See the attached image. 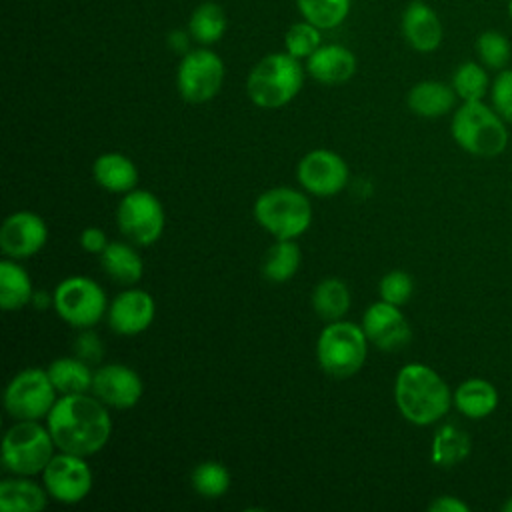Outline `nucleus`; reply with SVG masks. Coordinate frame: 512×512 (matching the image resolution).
<instances>
[{"label": "nucleus", "instance_id": "72a5a7b5", "mask_svg": "<svg viewBox=\"0 0 512 512\" xmlns=\"http://www.w3.org/2000/svg\"><path fill=\"white\" fill-rule=\"evenodd\" d=\"M476 54L478 62H482L488 70H502L510 62L512 46L506 34L498 30H484L476 38Z\"/></svg>", "mask_w": 512, "mask_h": 512}, {"label": "nucleus", "instance_id": "a211bd4d", "mask_svg": "<svg viewBox=\"0 0 512 512\" xmlns=\"http://www.w3.org/2000/svg\"><path fill=\"white\" fill-rule=\"evenodd\" d=\"M400 26L406 42L416 52L428 54L438 50V46L442 44V36H444L442 22L438 14L424 0H414L404 8Z\"/></svg>", "mask_w": 512, "mask_h": 512}, {"label": "nucleus", "instance_id": "37998d69", "mask_svg": "<svg viewBox=\"0 0 512 512\" xmlns=\"http://www.w3.org/2000/svg\"><path fill=\"white\" fill-rule=\"evenodd\" d=\"M508 16H510V20H512V0H508Z\"/></svg>", "mask_w": 512, "mask_h": 512}, {"label": "nucleus", "instance_id": "dca6fc26", "mask_svg": "<svg viewBox=\"0 0 512 512\" xmlns=\"http://www.w3.org/2000/svg\"><path fill=\"white\" fill-rule=\"evenodd\" d=\"M92 392L106 406L126 410L140 402L144 382L140 374L126 364H106L94 372Z\"/></svg>", "mask_w": 512, "mask_h": 512}, {"label": "nucleus", "instance_id": "6ab92c4d", "mask_svg": "<svg viewBox=\"0 0 512 512\" xmlns=\"http://www.w3.org/2000/svg\"><path fill=\"white\" fill-rule=\"evenodd\" d=\"M306 72L320 84H344L356 74V56L346 46L322 44L306 58Z\"/></svg>", "mask_w": 512, "mask_h": 512}, {"label": "nucleus", "instance_id": "ea45409f", "mask_svg": "<svg viewBox=\"0 0 512 512\" xmlns=\"http://www.w3.org/2000/svg\"><path fill=\"white\" fill-rule=\"evenodd\" d=\"M192 40H194V38H192L190 30H180V28L170 30L168 36H166L168 48H170L172 52H176V54H182V56L192 50V48H190V42H192Z\"/></svg>", "mask_w": 512, "mask_h": 512}, {"label": "nucleus", "instance_id": "f03ea898", "mask_svg": "<svg viewBox=\"0 0 512 512\" xmlns=\"http://www.w3.org/2000/svg\"><path fill=\"white\" fill-rule=\"evenodd\" d=\"M394 402L400 414L416 426L438 422L454 404L444 378L422 362H410L400 368L394 382Z\"/></svg>", "mask_w": 512, "mask_h": 512}, {"label": "nucleus", "instance_id": "a878e982", "mask_svg": "<svg viewBox=\"0 0 512 512\" xmlns=\"http://www.w3.org/2000/svg\"><path fill=\"white\" fill-rule=\"evenodd\" d=\"M472 450L470 436L456 424H444L432 438L430 458L438 468H454L468 458Z\"/></svg>", "mask_w": 512, "mask_h": 512}, {"label": "nucleus", "instance_id": "f257e3e1", "mask_svg": "<svg viewBox=\"0 0 512 512\" xmlns=\"http://www.w3.org/2000/svg\"><path fill=\"white\" fill-rule=\"evenodd\" d=\"M46 420L56 448L84 458L100 452L112 434L106 404L88 394H62Z\"/></svg>", "mask_w": 512, "mask_h": 512}, {"label": "nucleus", "instance_id": "20e7f679", "mask_svg": "<svg viewBox=\"0 0 512 512\" xmlns=\"http://www.w3.org/2000/svg\"><path fill=\"white\" fill-rule=\"evenodd\" d=\"M450 132L462 150L482 158L498 156L508 146L506 120L484 100L462 102L452 114Z\"/></svg>", "mask_w": 512, "mask_h": 512}, {"label": "nucleus", "instance_id": "aec40b11", "mask_svg": "<svg viewBox=\"0 0 512 512\" xmlns=\"http://www.w3.org/2000/svg\"><path fill=\"white\" fill-rule=\"evenodd\" d=\"M456 92L452 84L440 80H422L408 90V108L422 118H440L448 114L456 104Z\"/></svg>", "mask_w": 512, "mask_h": 512}, {"label": "nucleus", "instance_id": "6e6552de", "mask_svg": "<svg viewBox=\"0 0 512 512\" xmlns=\"http://www.w3.org/2000/svg\"><path fill=\"white\" fill-rule=\"evenodd\" d=\"M52 304L56 314L74 328H92L108 312L102 286L88 276H70L58 282Z\"/></svg>", "mask_w": 512, "mask_h": 512}, {"label": "nucleus", "instance_id": "e433bc0d", "mask_svg": "<svg viewBox=\"0 0 512 512\" xmlns=\"http://www.w3.org/2000/svg\"><path fill=\"white\" fill-rule=\"evenodd\" d=\"M490 102L506 122H512V68L498 70L490 84Z\"/></svg>", "mask_w": 512, "mask_h": 512}, {"label": "nucleus", "instance_id": "7c9ffc66", "mask_svg": "<svg viewBox=\"0 0 512 512\" xmlns=\"http://www.w3.org/2000/svg\"><path fill=\"white\" fill-rule=\"evenodd\" d=\"M450 84L462 102H474L484 100V96L490 92L492 82L488 76V68L482 62L466 60L454 70Z\"/></svg>", "mask_w": 512, "mask_h": 512}, {"label": "nucleus", "instance_id": "f3484780", "mask_svg": "<svg viewBox=\"0 0 512 512\" xmlns=\"http://www.w3.org/2000/svg\"><path fill=\"white\" fill-rule=\"evenodd\" d=\"M156 316L154 298L146 290L128 288L108 304V326L122 336H136L144 332Z\"/></svg>", "mask_w": 512, "mask_h": 512}, {"label": "nucleus", "instance_id": "c85d7f7f", "mask_svg": "<svg viewBox=\"0 0 512 512\" xmlns=\"http://www.w3.org/2000/svg\"><path fill=\"white\" fill-rule=\"evenodd\" d=\"M302 252L294 240H278L268 248L262 262V276L268 282H288L300 268Z\"/></svg>", "mask_w": 512, "mask_h": 512}, {"label": "nucleus", "instance_id": "2eb2a0df", "mask_svg": "<svg viewBox=\"0 0 512 512\" xmlns=\"http://www.w3.org/2000/svg\"><path fill=\"white\" fill-rule=\"evenodd\" d=\"M46 242L48 226L38 214L30 210H18L10 214L0 228V248L14 260L34 256L44 248Z\"/></svg>", "mask_w": 512, "mask_h": 512}, {"label": "nucleus", "instance_id": "58836bf2", "mask_svg": "<svg viewBox=\"0 0 512 512\" xmlns=\"http://www.w3.org/2000/svg\"><path fill=\"white\" fill-rule=\"evenodd\" d=\"M74 346H76L78 358H82V360H86V362H94V360H100V358H102V344H100V340H98L94 334H90V332L82 334V336L76 340Z\"/></svg>", "mask_w": 512, "mask_h": 512}, {"label": "nucleus", "instance_id": "bb28decb", "mask_svg": "<svg viewBox=\"0 0 512 512\" xmlns=\"http://www.w3.org/2000/svg\"><path fill=\"white\" fill-rule=\"evenodd\" d=\"M48 376L60 394H86L94 382V372L82 358H56L48 366Z\"/></svg>", "mask_w": 512, "mask_h": 512}, {"label": "nucleus", "instance_id": "412c9836", "mask_svg": "<svg viewBox=\"0 0 512 512\" xmlns=\"http://www.w3.org/2000/svg\"><path fill=\"white\" fill-rule=\"evenodd\" d=\"M452 402L462 416L470 420H482L496 410L498 390L484 378H468L460 382L452 392Z\"/></svg>", "mask_w": 512, "mask_h": 512}, {"label": "nucleus", "instance_id": "4be33fe9", "mask_svg": "<svg viewBox=\"0 0 512 512\" xmlns=\"http://www.w3.org/2000/svg\"><path fill=\"white\" fill-rule=\"evenodd\" d=\"M92 176L104 190L120 194L134 190L138 182V170L134 162L122 152L100 154L92 164Z\"/></svg>", "mask_w": 512, "mask_h": 512}, {"label": "nucleus", "instance_id": "4c0bfd02", "mask_svg": "<svg viewBox=\"0 0 512 512\" xmlns=\"http://www.w3.org/2000/svg\"><path fill=\"white\" fill-rule=\"evenodd\" d=\"M80 246L90 252V254H102V250L108 246V238L104 234V230L96 228V226H88L82 230L80 238H78Z\"/></svg>", "mask_w": 512, "mask_h": 512}, {"label": "nucleus", "instance_id": "393cba45", "mask_svg": "<svg viewBox=\"0 0 512 512\" xmlns=\"http://www.w3.org/2000/svg\"><path fill=\"white\" fill-rule=\"evenodd\" d=\"M34 288L28 272L14 258L0 262V306L6 312H14L30 304Z\"/></svg>", "mask_w": 512, "mask_h": 512}, {"label": "nucleus", "instance_id": "2f4dec72", "mask_svg": "<svg viewBox=\"0 0 512 512\" xmlns=\"http://www.w3.org/2000/svg\"><path fill=\"white\" fill-rule=\"evenodd\" d=\"M352 0H296V8L304 20L320 30L340 26L350 14Z\"/></svg>", "mask_w": 512, "mask_h": 512}, {"label": "nucleus", "instance_id": "ddd939ff", "mask_svg": "<svg viewBox=\"0 0 512 512\" xmlns=\"http://www.w3.org/2000/svg\"><path fill=\"white\" fill-rule=\"evenodd\" d=\"M296 178L306 192L320 198H330L344 190L350 178V170L340 154L320 148L300 158L296 166Z\"/></svg>", "mask_w": 512, "mask_h": 512}, {"label": "nucleus", "instance_id": "0eeeda50", "mask_svg": "<svg viewBox=\"0 0 512 512\" xmlns=\"http://www.w3.org/2000/svg\"><path fill=\"white\" fill-rule=\"evenodd\" d=\"M54 438L38 420H18L2 440V464L16 476L42 474L54 456Z\"/></svg>", "mask_w": 512, "mask_h": 512}, {"label": "nucleus", "instance_id": "5701e85b", "mask_svg": "<svg viewBox=\"0 0 512 512\" xmlns=\"http://www.w3.org/2000/svg\"><path fill=\"white\" fill-rule=\"evenodd\" d=\"M48 490L40 488L26 476L6 478L0 484L2 512H40L48 504Z\"/></svg>", "mask_w": 512, "mask_h": 512}, {"label": "nucleus", "instance_id": "39448f33", "mask_svg": "<svg viewBox=\"0 0 512 512\" xmlns=\"http://www.w3.org/2000/svg\"><path fill=\"white\" fill-rule=\"evenodd\" d=\"M256 222L278 240L302 236L312 222V206L304 192L278 186L264 190L254 202Z\"/></svg>", "mask_w": 512, "mask_h": 512}, {"label": "nucleus", "instance_id": "7ed1b4c3", "mask_svg": "<svg viewBox=\"0 0 512 512\" xmlns=\"http://www.w3.org/2000/svg\"><path fill=\"white\" fill-rule=\"evenodd\" d=\"M304 86L302 60L292 54L272 52L260 58L246 78V92L258 108H282Z\"/></svg>", "mask_w": 512, "mask_h": 512}, {"label": "nucleus", "instance_id": "f8f14e48", "mask_svg": "<svg viewBox=\"0 0 512 512\" xmlns=\"http://www.w3.org/2000/svg\"><path fill=\"white\" fill-rule=\"evenodd\" d=\"M42 482L56 502L76 504L92 490V470L84 456L60 450L42 470Z\"/></svg>", "mask_w": 512, "mask_h": 512}, {"label": "nucleus", "instance_id": "c9c22d12", "mask_svg": "<svg viewBox=\"0 0 512 512\" xmlns=\"http://www.w3.org/2000/svg\"><path fill=\"white\" fill-rule=\"evenodd\" d=\"M412 292H414L412 276L404 270H390L388 274L382 276V280L378 284L380 300H386L396 306L406 304L410 300Z\"/></svg>", "mask_w": 512, "mask_h": 512}, {"label": "nucleus", "instance_id": "473e14b6", "mask_svg": "<svg viewBox=\"0 0 512 512\" xmlns=\"http://www.w3.org/2000/svg\"><path fill=\"white\" fill-rule=\"evenodd\" d=\"M190 482H192V488L202 498L214 500V498H220V496H224L228 492V488H230V472H228V468L222 462L206 460V462H200L192 470Z\"/></svg>", "mask_w": 512, "mask_h": 512}, {"label": "nucleus", "instance_id": "4468645a", "mask_svg": "<svg viewBox=\"0 0 512 512\" xmlns=\"http://www.w3.org/2000/svg\"><path fill=\"white\" fill-rule=\"evenodd\" d=\"M360 326L366 338L384 352H396L404 348L412 338L410 324L400 306L386 300L370 304L362 316Z\"/></svg>", "mask_w": 512, "mask_h": 512}, {"label": "nucleus", "instance_id": "cd10ccee", "mask_svg": "<svg viewBox=\"0 0 512 512\" xmlns=\"http://www.w3.org/2000/svg\"><path fill=\"white\" fill-rule=\"evenodd\" d=\"M226 26H228V20H226L224 8L218 2H210V0L198 4L188 20V30L194 42H198L200 46L216 44L224 36Z\"/></svg>", "mask_w": 512, "mask_h": 512}, {"label": "nucleus", "instance_id": "c03bdc74", "mask_svg": "<svg viewBox=\"0 0 512 512\" xmlns=\"http://www.w3.org/2000/svg\"><path fill=\"white\" fill-rule=\"evenodd\" d=\"M410 2H414V0H410Z\"/></svg>", "mask_w": 512, "mask_h": 512}, {"label": "nucleus", "instance_id": "79ce46f5", "mask_svg": "<svg viewBox=\"0 0 512 512\" xmlns=\"http://www.w3.org/2000/svg\"><path fill=\"white\" fill-rule=\"evenodd\" d=\"M502 510H504V512H512V496L502 504Z\"/></svg>", "mask_w": 512, "mask_h": 512}, {"label": "nucleus", "instance_id": "1a4fd4ad", "mask_svg": "<svg viewBox=\"0 0 512 512\" xmlns=\"http://www.w3.org/2000/svg\"><path fill=\"white\" fill-rule=\"evenodd\" d=\"M56 388L44 368H24L6 386L4 406L16 420L46 418L56 404Z\"/></svg>", "mask_w": 512, "mask_h": 512}, {"label": "nucleus", "instance_id": "f704fd0d", "mask_svg": "<svg viewBox=\"0 0 512 512\" xmlns=\"http://www.w3.org/2000/svg\"><path fill=\"white\" fill-rule=\"evenodd\" d=\"M322 46V30L308 20L294 22L284 34V50L298 60H306Z\"/></svg>", "mask_w": 512, "mask_h": 512}, {"label": "nucleus", "instance_id": "9b49d317", "mask_svg": "<svg viewBox=\"0 0 512 512\" xmlns=\"http://www.w3.org/2000/svg\"><path fill=\"white\" fill-rule=\"evenodd\" d=\"M116 222L124 238L136 246H152L164 232L162 202L148 190H130L122 196Z\"/></svg>", "mask_w": 512, "mask_h": 512}, {"label": "nucleus", "instance_id": "423d86ee", "mask_svg": "<svg viewBox=\"0 0 512 512\" xmlns=\"http://www.w3.org/2000/svg\"><path fill=\"white\" fill-rule=\"evenodd\" d=\"M368 356V338L362 326L334 320L318 336L316 358L320 368L334 378L356 374Z\"/></svg>", "mask_w": 512, "mask_h": 512}, {"label": "nucleus", "instance_id": "a19ab883", "mask_svg": "<svg viewBox=\"0 0 512 512\" xmlns=\"http://www.w3.org/2000/svg\"><path fill=\"white\" fill-rule=\"evenodd\" d=\"M428 510H430V512H468L470 508H468V504L462 502L460 498L444 494V496H438L436 500H432V502L428 504Z\"/></svg>", "mask_w": 512, "mask_h": 512}, {"label": "nucleus", "instance_id": "9d476101", "mask_svg": "<svg viewBox=\"0 0 512 512\" xmlns=\"http://www.w3.org/2000/svg\"><path fill=\"white\" fill-rule=\"evenodd\" d=\"M224 76L222 58L208 46H202L182 56L176 70V88L186 102L204 104L220 92Z\"/></svg>", "mask_w": 512, "mask_h": 512}, {"label": "nucleus", "instance_id": "b1692460", "mask_svg": "<svg viewBox=\"0 0 512 512\" xmlns=\"http://www.w3.org/2000/svg\"><path fill=\"white\" fill-rule=\"evenodd\" d=\"M104 272L118 284L132 286L144 274V262L140 254L126 242H108L100 254Z\"/></svg>", "mask_w": 512, "mask_h": 512}, {"label": "nucleus", "instance_id": "c756f323", "mask_svg": "<svg viewBox=\"0 0 512 512\" xmlns=\"http://www.w3.org/2000/svg\"><path fill=\"white\" fill-rule=\"evenodd\" d=\"M314 312L328 322L340 320L350 308V290L338 278H326L312 292Z\"/></svg>", "mask_w": 512, "mask_h": 512}]
</instances>
